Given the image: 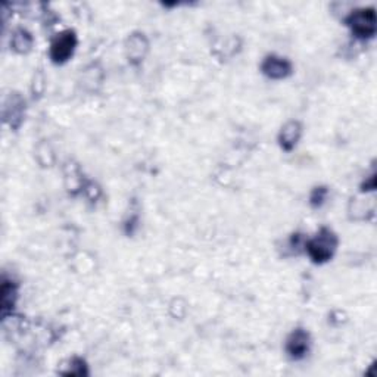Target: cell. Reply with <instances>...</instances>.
<instances>
[{"label":"cell","instance_id":"obj_13","mask_svg":"<svg viewBox=\"0 0 377 377\" xmlns=\"http://www.w3.org/2000/svg\"><path fill=\"white\" fill-rule=\"evenodd\" d=\"M350 217L351 220H365L367 218V212L373 214L374 209H369L365 205L364 199H352L350 203Z\"/></svg>","mask_w":377,"mask_h":377},{"label":"cell","instance_id":"obj_4","mask_svg":"<svg viewBox=\"0 0 377 377\" xmlns=\"http://www.w3.org/2000/svg\"><path fill=\"white\" fill-rule=\"evenodd\" d=\"M27 102L23 98L21 93H18V91H11L5 100H3V122L5 124L16 131L19 127L23 126V122L25 119V108Z\"/></svg>","mask_w":377,"mask_h":377},{"label":"cell","instance_id":"obj_10","mask_svg":"<svg viewBox=\"0 0 377 377\" xmlns=\"http://www.w3.org/2000/svg\"><path fill=\"white\" fill-rule=\"evenodd\" d=\"M64 180L68 193L73 196H76L78 192H83L87 183L84 180L83 171H81L78 164H76L73 161H68L64 167Z\"/></svg>","mask_w":377,"mask_h":377},{"label":"cell","instance_id":"obj_3","mask_svg":"<svg viewBox=\"0 0 377 377\" xmlns=\"http://www.w3.org/2000/svg\"><path fill=\"white\" fill-rule=\"evenodd\" d=\"M78 45V38L74 30H65L56 34L49 47V58L56 65H62L73 58Z\"/></svg>","mask_w":377,"mask_h":377},{"label":"cell","instance_id":"obj_15","mask_svg":"<svg viewBox=\"0 0 377 377\" xmlns=\"http://www.w3.org/2000/svg\"><path fill=\"white\" fill-rule=\"evenodd\" d=\"M374 189H376V174L373 172V174L363 183L361 190H363V192H372V190H374Z\"/></svg>","mask_w":377,"mask_h":377},{"label":"cell","instance_id":"obj_8","mask_svg":"<svg viewBox=\"0 0 377 377\" xmlns=\"http://www.w3.org/2000/svg\"><path fill=\"white\" fill-rule=\"evenodd\" d=\"M302 124L298 119H290L288 121L286 124H284L280 128L279 133V145L282 148V150L284 152H292L297 145L299 144V140L302 137Z\"/></svg>","mask_w":377,"mask_h":377},{"label":"cell","instance_id":"obj_2","mask_svg":"<svg viewBox=\"0 0 377 377\" xmlns=\"http://www.w3.org/2000/svg\"><path fill=\"white\" fill-rule=\"evenodd\" d=\"M345 24L351 28L356 38H372L376 34L377 18L373 8H358L345 18Z\"/></svg>","mask_w":377,"mask_h":377},{"label":"cell","instance_id":"obj_12","mask_svg":"<svg viewBox=\"0 0 377 377\" xmlns=\"http://www.w3.org/2000/svg\"><path fill=\"white\" fill-rule=\"evenodd\" d=\"M59 374L62 376H76V377H83L89 376V365L84 358L81 356H73L69 358L65 365H62V369L58 370Z\"/></svg>","mask_w":377,"mask_h":377},{"label":"cell","instance_id":"obj_1","mask_svg":"<svg viewBox=\"0 0 377 377\" xmlns=\"http://www.w3.org/2000/svg\"><path fill=\"white\" fill-rule=\"evenodd\" d=\"M339 247V239L338 234H336L332 229L321 227L315 236L311 239L305 240V252L308 253L310 260L314 264H325L329 262L333 255L338 251Z\"/></svg>","mask_w":377,"mask_h":377},{"label":"cell","instance_id":"obj_11","mask_svg":"<svg viewBox=\"0 0 377 377\" xmlns=\"http://www.w3.org/2000/svg\"><path fill=\"white\" fill-rule=\"evenodd\" d=\"M34 45V37L27 28L18 27L11 36V49L18 55H27L32 52Z\"/></svg>","mask_w":377,"mask_h":377},{"label":"cell","instance_id":"obj_14","mask_svg":"<svg viewBox=\"0 0 377 377\" xmlns=\"http://www.w3.org/2000/svg\"><path fill=\"white\" fill-rule=\"evenodd\" d=\"M329 196V187L328 186H315L310 193V205L314 209L321 208Z\"/></svg>","mask_w":377,"mask_h":377},{"label":"cell","instance_id":"obj_7","mask_svg":"<svg viewBox=\"0 0 377 377\" xmlns=\"http://www.w3.org/2000/svg\"><path fill=\"white\" fill-rule=\"evenodd\" d=\"M126 58L131 65H140L149 52V40L144 33H131L124 45Z\"/></svg>","mask_w":377,"mask_h":377},{"label":"cell","instance_id":"obj_5","mask_svg":"<svg viewBox=\"0 0 377 377\" xmlns=\"http://www.w3.org/2000/svg\"><path fill=\"white\" fill-rule=\"evenodd\" d=\"M311 350V334L304 328L293 329L286 338L284 343V351L286 355L293 361H301L308 355Z\"/></svg>","mask_w":377,"mask_h":377},{"label":"cell","instance_id":"obj_9","mask_svg":"<svg viewBox=\"0 0 377 377\" xmlns=\"http://www.w3.org/2000/svg\"><path fill=\"white\" fill-rule=\"evenodd\" d=\"M18 299V284L12 279L3 277L2 286H0V310L2 317L6 319L12 314L14 307Z\"/></svg>","mask_w":377,"mask_h":377},{"label":"cell","instance_id":"obj_6","mask_svg":"<svg viewBox=\"0 0 377 377\" xmlns=\"http://www.w3.org/2000/svg\"><path fill=\"white\" fill-rule=\"evenodd\" d=\"M261 73L270 80H284L293 73L289 59L279 55H267L261 62Z\"/></svg>","mask_w":377,"mask_h":377}]
</instances>
